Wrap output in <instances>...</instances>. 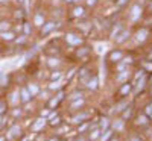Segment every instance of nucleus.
<instances>
[{"label": "nucleus", "instance_id": "7ed1b4c3", "mask_svg": "<svg viewBox=\"0 0 152 141\" xmlns=\"http://www.w3.org/2000/svg\"><path fill=\"white\" fill-rule=\"evenodd\" d=\"M88 3H90V5H91V3H94V0H88Z\"/></svg>", "mask_w": 152, "mask_h": 141}, {"label": "nucleus", "instance_id": "f03ea898", "mask_svg": "<svg viewBox=\"0 0 152 141\" xmlns=\"http://www.w3.org/2000/svg\"><path fill=\"white\" fill-rule=\"evenodd\" d=\"M5 24H8V23H0V31L5 29Z\"/></svg>", "mask_w": 152, "mask_h": 141}, {"label": "nucleus", "instance_id": "f257e3e1", "mask_svg": "<svg viewBox=\"0 0 152 141\" xmlns=\"http://www.w3.org/2000/svg\"><path fill=\"white\" fill-rule=\"evenodd\" d=\"M2 36L5 40H12V33H2Z\"/></svg>", "mask_w": 152, "mask_h": 141}]
</instances>
